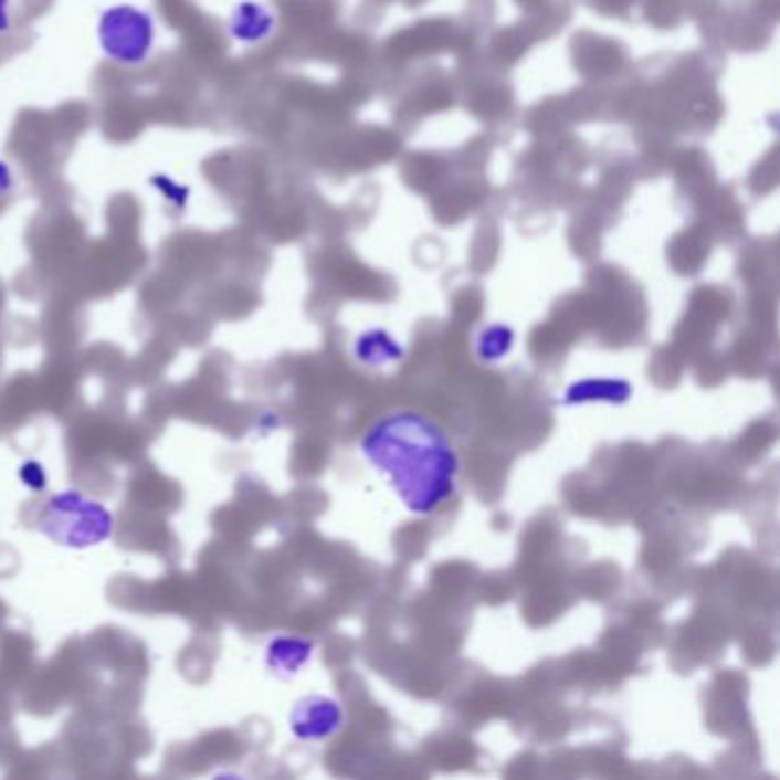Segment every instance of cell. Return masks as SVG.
Wrapping results in <instances>:
<instances>
[{
	"instance_id": "cell-1",
	"label": "cell",
	"mask_w": 780,
	"mask_h": 780,
	"mask_svg": "<svg viewBox=\"0 0 780 780\" xmlns=\"http://www.w3.org/2000/svg\"><path fill=\"white\" fill-rule=\"evenodd\" d=\"M362 451L417 515L438 510L456 491L458 456L426 414L403 410L376 419L362 438Z\"/></svg>"
},
{
	"instance_id": "cell-2",
	"label": "cell",
	"mask_w": 780,
	"mask_h": 780,
	"mask_svg": "<svg viewBox=\"0 0 780 780\" xmlns=\"http://www.w3.org/2000/svg\"><path fill=\"white\" fill-rule=\"evenodd\" d=\"M38 527L57 547L89 549L113 536L115 517L102 502L78 491H62L44 504Z\"/></svg>"
},
{
	"instance_id": "cell-3",
	"label": "cell",
	"mask_w": 780,
	"mask_h": 780,
	"mask_svg": "<svg viewBox=\"0 0 780 780\" xmlns=\"http://www.w3.org/2000/svg\"><path fill=\"white\" fill-rule=\"evenodd\" d=\"M96 46L119 70H140L154 57L158 21L138 3H113L96 19Z\"/></svg>"
},
{
	"instance_id": "cell-4",
	"label": "cell",
	"mask_w": 780,
	"mask_h": 780,
	"mask_svg": "<svg viewBox=\"0 0 780 780\" xmlns=\"http://www.w3.org/2000/svg\"><path fill=\"white\" fill-rule=\"evenodd\" d=\"M277 28L280 17L264 0H236L224 21L226 38L243 49L268 44L277 35Z\"/></svg>"
},
{
	"instance_id": "cell-5",
	"label": "cell",
	"mask_w": 780,
	"mask_h": 780,
	"mask_svg": "<svg viewBox=\"0 0 780 780\" xmlns=\"http://www.w3.org/2000/svg\"><path fill=\"white\" fill-rule=\"evenodd\" d=\"M344 724V712L337 700L323 696H307L291 712V732L303 741H318L333 737Z\"/></svg>"
},
{
	"instance_id": "cell-6",
	"label": "cell",
	"mask_w": 780,
	"mask_h": 780,
	"mask_svg": "<svg viewBox=\"0 0 780 780\" xmlns=\"http://www.w3.org/2000/svg\"><path fill=\"white\" fill-rule=\"evenodd\" d=\"M312 657V641L301 636H277L266 647V666L277 677H294Z\"/></svg>"
},
{
	"instance_id": "cell-7",
	"label": "cell",
	"mask_w": 780,
	"mask_h": 780,
	"mask_svg": "<svg viewBox=\"0 0 780 780\" xmlns=\"http://www.w3.org/2000/svg\"><path fill=\"white\" fill-rule=\"evenodd\" d=\"M632 394V387L625 380H602L591 378L577 382L568 389L566 401L568 403H587V401H609V403H623Z\"/></svg>"
},
{
	"instance_id": "cell-8",
	"label": "cell",
	"mask_w": 780,
	"mask_h": 780,
	"mask_svg": "<svg viewBox=\"0 0 780 780\" xmlns=\"http://www.w3.org/2000/svg\"><path fill=\"white\" fill-rule=\"evenodd\" d=\"M357 357L367 365H378V362H392L401 357V346L389 337L384 330H371L365 333L355 344Z\"/></svg>"
},
{
	"instance_id": "cell-9",
	"label": "cell",
	"mask_w": 780,
	"mask_h": 780,
	"mask_svg": "<svg viewBox=\"0 0 780 780\" xmlns=\"http://www.w3.org/2000/svg\"><path fill=\"white\" fill-rule=\"evenodd\" d=\"M149 183L151 188L160 194L162 202H166L170 209H175L177 213H183L190 204V186L188 183H181L177 181L175 177L166 175V172H158V175H151L149 177Z\"/></svg>"
},
{
	"instance_id": "cell-10",
	"label": "cell",
	"mask_w": 780,
	"mask_h": 780,
	"mask_svg": "<svg viewBox=\"0 0 780 780\" xmlns=\"http://www.w3.org/2000/svg\"><path fill=\"white\" fill-rule=\"evenodd\" d=\"M513 330L508 328V325H491V328H485L478 337V355L483 357V360H499V357H504L510 348H513Z\"/></svg>"
},
{
	"instance_id": "cell-11",
	"label": "cell",
	"mask_w": 780,
	"mask_h": 780,
	"mask_svg": "<svg viewBox=\"0 0 780 780\" xmlns=\"http://www.w3.org/2000/svg\"><path fill=\"white\" fill-rule=\"evenodd\" d=\"M19 478L28 487V491H32V493H42V491H46V485H49L46 470H44V465L40 461H25L19 467Z\"/></svg>"
},
{
	"instance_id": "cell-12",
	"label": "cell",
	"mask_w": 780,
	"mask_h": 780,
	"mask_svg": "<svg viewBox=\"0 0 780 780\" xmlns=\"http://www.w3.org/2000/svg\"><path fill=\"white\" fill-rule=\"evenodd\" d=\"M17 190V172L10 160L0 158V202H6L12 198V192Z\"/></svg>"
},
{
	"instance_id": "cell-13",
	"label": "cell",
	"mask_w": 780,
	"mask_h": 780,
	"mask_svg": "<svg viewBox=\"0 0 780 780\" xmlns=\"http://www.w3.org/2000/svg\"><path fill=\"white\" fill-rule=\"evenodd\" d=\"M14 28V3L12 0H0V38L10 35Z\"/></svg>"
}]
</instances>
